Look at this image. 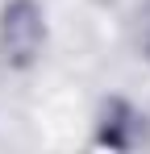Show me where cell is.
I'll list each match as a JSON object with an SVG mask.
<instances>
[{"label":"cell","instance_id":"cell-1","mask_svg":"<svg viewBox=\"0 0 150 154\" xmlns=\"http://www.w3.org/2000/svg\"><path fill=\"white\" fill-rule=\"evenodd\" d=\"M46 50V13L38 0H8L0 13V63L29 71Z\"/></svg>","mask_w":150,"mask_h":154},{"label":"cell","instance_id":"cell-2","mask_svg":"<svg viewBox=\"0 0 150 154\" xmlns=\"http://www.w3.org/2000/svg\"><path fill=\"white\" fill-rule=\"evenodd\" d=\"M146 112L133 108L121 96H108L100 104V117H96V146H108V150H133L146 142Z\"/></svg>","mask_w":150,"mask_h":154},{"label":"cell","instance_id":"cell-3","mask_svg":"<svg viewBox=\"0 0 150 154\" xmlns=\"http://www.w3.org/2000/svg\"><path fill=\"white\" fill-rule=\"evenodd\" d=\"M133 50H138V58L150 63V4H142L133 17Z\"/></svg>","mask_w":150,"mask_h":154}]
</instances>
